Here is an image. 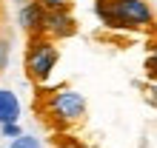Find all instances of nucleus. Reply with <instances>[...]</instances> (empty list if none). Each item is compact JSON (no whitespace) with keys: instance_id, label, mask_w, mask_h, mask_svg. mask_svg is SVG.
<instances>
[{"instance_id":"9b49d317","label":"nucleus","mask_w":157,"mask_h":148,"mask_svg":"<svg viewBox=\"0 0 157 148\" xmlns=\"http://www.w3.org/2000/svg\"><path fill=\"white\" fill-rule=\"evenodd\" d=\"M12 148H40V142L34 140V137H26V134H20L17 140L12 142Z\"/></svg>"},{"instance_id":"f8f14e48","label":"nucleus","mask_w":157,"mask_h":148,"mask_svg":"<svg viewBox=\"0 0 157 148\" xmlns=\"http://www.w3.org/2000/svg\"><path fill=\"white\" fill-rule=\"evenodd\" d=\"M3 137H14V140H17V137H20V125H17V123L3 125Z\"/></svg>"},{"instance_id":"20e7f679","label":"nucleus","mask_w":157,"mask_h":148,"mask_svg":"<svg viewBox=\"0 0 157 148\" xmlns=\"http://www.w3.org/2000/svg\"><path fill=\"white\" fill-rule=\"evenodd\" d=\"M77 34V20L71 14V9H60V12H46L43 17V37L60 43L66 37H75Z\"/></svg>"},{"instance_id":"ddd939ff","label":"nucleus","mask_w":157,"mask_h":148,"mask_svg":"<svg viewBox=\"0 0 157 148\" xmlns=\"http://www.w3.org/2000/svg\"><path fill=\"white\" fill-rule=\"evenodd\" d=\"M6 29V9H3V0H0V31Z\"/></svg>"},{"instance_id":"6e6552de","label":"nucleus","mask_w":157,"mask_h":148,"mask_svg":"<svg viewBox=\"0 0 157 148\" xmlns=\"http://www.w3.org/2000/svg\"><path fill=\"white\" fill-rule=\"evenodd\" d=\"M9 54H12V37H9V31L3 29L0 31V74H3L6 66H9Z\"/></svg>"},{"instance_id":"1a4fd4ad","label":"nucleus","mask_w":157,"mask_h":148,"mask_svg":"<svg viewBox=\"0 0 157 148\" xmlns=\"http://www.w3.org/2000/svg\"><path fill=\"white\" fill-rule=\"evenodd\" d=\"M140 91H143V100H146V103H149L151 108H157V83H143V86H140Z\"/></svg>"},{"instance_id":"0eeeda50","label":"nucleus","mask_w":157,"mask_h":148,"mask_svg":"<svg viewBox=\"0 0 157 148\" xmlns=\"http://www.w3.org/2000/svg\"><path fill=\"white\" fill-rule=\"evenodd\" d=\"M149 57H146V77H149L151 83H157V37L149 43Z\"/></svg>"},{"instance_id":"9d476101","label":"nucleus","mask_w":157,"mask_h":148,"mask_svg":"<svg viewBox=\"0 0 157 148\" xmlns=\"http://www.w3.org/2000/svg\"><path fill=\"white\" fill-rule=\"evenodd\" d=\"M40 3L46 12H60V9H71V0H34Z\"/></svg>"},{"instance_id":"f03ea898","label":"nucleus","mask_w":157,"mask_h":148,"mask_svg":"<svg viewBox=\"0 0 157 148\" xmlns=\"http://www.w3.org/2000/svg\"><path fill=\"white\" fill-rule=\"evenodd\" d=\"M94 14L109 29L151 31L157 37V17L146 0H94Z\"/></svg>"},{"instance_id":"39448f33","label":"nucleus","mask_w":157,"mask_h":148,"mask_svg":"<svg viewBox=\"0 0 157 148\" xmlns=\"http://www.w3.org/2000/svg\"><path fill=\"white\" fill-rule=\"evenodd\" d=\"M43 17H46V9L40 3H34V0H29V3L20 6V29L26 34V40L43 34Z\"/></svg>"},{"instance_id":"7ed1b4c3","label":"nucleus","mask_w":157,"mask_h":148,"mask_svg":"<svg viewBox=\"0 0 157 148\" xmlns=\"http://www.w3.org/2000/svg\"><path fill=\"white\" fill-rule=\"evenodd\" d=\"M60 60V49L57 43L49 40V37H29L26 40V54H23V68H26V77L34 86H43L49 83L54 66Z\"/></svg>"},{"instance_id":"423d86ee","label":"nucleus","mask_w":157,"mask_h":148,"mask_svg":"<svg viewBox=\"0 0 157 148\" xmlns=\"http://www.w3.org/2000/svg\"><path fill=\"white\" fill-rule=\"evenodd\" d=\"M20 117V103L12 91H0V123L9 125V123H17Z\"/></svg>"},{"instance_id":"f257e3e1","label":"nucleus","mask_w":157,"mask_h":148,"mask_svg":"<svg viewBox=\"0 0 157 148\" xmlns=\"http://www.w3.org/2000/svg\"><path fill=\"white\" fill-rule=\"evenodd\" d=\"M34 111L40 114L43 125L66 131V128H75L86 120V100L71 88H49V91H37Z\"/></svg>"}]
</instances>
